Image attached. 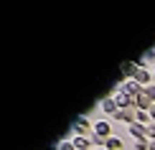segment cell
I'll list each match as a JSON object with an SVG mask.
<instances>
[{
	"mask_svg": "<svg viewBox=\"0 0 155 150\" xmlns=\"http://www.w3.org/2000/svg\"><path fill=\"white\" fill-rule=\"evenodd\" d=\"M97 132H99V135H107V132H109V125H107V122H99V125H97Z\"/></svg>",
	"mask_w": 155,
	"mask_h": 150,
	"instance_id": "cell-1",
	"label": "cell"
}]
</instances>
